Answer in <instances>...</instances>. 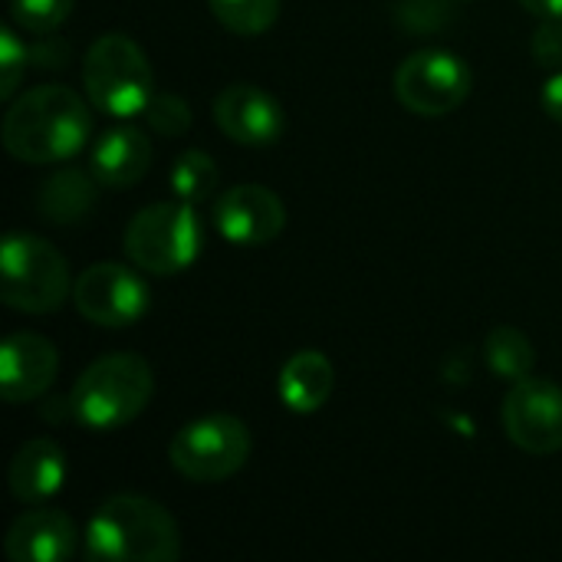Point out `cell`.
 <instances>
[{
    "label": "cell",
    "instance_id": "8fae6325",
    "mask_svg": "<svg viewBox=\"0 0 562 562\" xmlns=\"http://www.w3.org/2000/svg\"><path fill=\"white\" fill-rule=\"evenodd\" d=\"M211 221L227 244L263 247L286 227V207L277 191L263 184H237L214 198Z\"/></svg>",
    "mask_w": 562,
    "mask_h": 562
},
{
    "label": "cell",
    "instance_id": "e0dca14e",
    "mask_svg": "<svg viewBox=\"0 0 562 562\" xmlns=\"http://www.w3.org/2000/svg\"><path fill=\"white\" fill-rule=\"evenodd\" d=\"M277 389H280V402L290 412L313 415L329 402V395L336 389V369L323 352L303 349L283 362Z\"/></svg>",
    "mask_w": 562,
    "mask_h": 562
},
{
    "label": "cell",
    "instance_id": "5b68a950",
    "mask_svg": "<svg viewBox=\"0 0 562 562\" xmlns=\"http://www.w3.org/2000/svg\"><path fill=\"white\" fill-rule=\"evenodd\" d=\"M72 277L66 257L43 237L16 231L0 247V296L10 310L43 316L66 303Z\"/></svg>",
    "mask_w": 562,
    "mask_h": 562
},
{
    "label": "cell",
    "instance_id": "4fadbf2b",
    "mask_svg": "<svg viewBox=\"0 0 562 562\" xmlns=\"http://www.w3.org/2000/svg\"><path fill=\"white\" fill-rule=\"evenodd\" d=\"M59 372L56 346L40 333H13L0 346V395L10 405L33 402L49 392Z\"/></svg>",
    "mask_w": 562,
    "mask_h": 562
},
{
    "label": "cell",
    "instance_id": "9a60e30c",
    "mask_svg": "<svg viewBox=\"0 0 562 562\" xmlns=\"http://www.w3.org/2000/svg\"><path fill=\"white\" fill-rule=\"evenodd\" d=\"M151 158H155L151 138L138 125H115L95 138L89 155V171L102 188H128L148 175Z\"/></svg>",
    "mask_w": 562,
    "mask_h": 562
},
{
    "label": "cell",
    "instance_id": "cb8c5ba5",
    "mask_svg": "<svg viewBox=\"0 0 562 562\" xmlns=\"http://www.w3.org/2000/svg\"><path fill=\"white\" fill-rule=\"evenodd\" d=\"M26 63H30V49L26 43L16 36L13 26H3L0 30V99L10 102L20 89V79L26 72Z\"/></svg>",
    "mask_w": 562,
    "mask_h": 562
},
{
    "label": "cell",
    "instance_id": "603a6c76",
    "mask_svg": "<svg viewBox=\"0 0 562 562\" xmlns=\"http://www.w3.org/2000/svg\"><path fill=\"white\" fill-rule=\"evenodd\" d=\"M145 122L165 138H181L191 128V105L178 92H155L145 109Z\"/></svg>",
    "mask_w": 562,
    "mask_h": 562
},
{
    "label": "cell",
    "instance_id": "d4e9b609",
    "mask_svg": "<svg viewBox=\"0 0 562 562\" xmlns=\"http://www.w3.org/2000/svg\"><path fill=\"white\" fill-rule=\"evenodd\" d=\"M533 59L547 69H560L562 66V20H543L530 40Z\"/></svg>",
    "mask_w": 562,
    "mask_h": 562
},
{
    "label": "cell",
    "instance_id": "44dd1931",
    "mask_svg": "<svg viewBox=\"0 0 562 562\" xmlns=\"http://www.w3.org/2000/svg\"><path fill=\"white\" fill-rule=\"evenodd\" d=\"M217 23L237 36H260L280 16V0H207Z\"/></svg>",
    "mask_w": 562,
    "mask_h": 562
},
{
    "label": "cell",
    "instance_id": "7a4b0ae2",
    "mask_svg": "<svg viewBox=\"0 0 562 562\" xmlns=\"http://www.w3.org/2000/svg\"><path fill=\"white\" fill-rule=\"evenodd\" d=\"M82 540L86 557L95 562H175L181 557L175 517L138 494H119L99 504Z\"/></svg>",
    "mask_w": 562,
    "mask_h": 562
},
{
    "label": "cell",
    "instance_id": "5bb4252c",
    "mask_svg": "<svg viewBox=\"0 0 562 562\" xmlns=\"http://www.w3.org/2000/svg\"><path fill=\"white\" fill-rule=\"evenodd\" d=\"M3 550L13 562H66L79 550V530L63 510L33 507L10 524Z\"/></svg>",
    "mask_w": 562,
    "mask_h": 562
},
{
    "label": "cell",
    "instance_id": "52a82bcc",
    "mask_svg": "<svg viewBox=\"0 0 562 562\" xmlns=\"http://www.w3.org/2000/svg\"><path fill=\"white\" fill-rule=\"evenodd\" d=\"M250 431L234 415H204L184 425L168 448L171 468L194 484H217L234 477L250 458Z\"/></svg>",
    "mask_w": 562,
    "mask_h": 562
},
{
    "label": "cell",
    "instance_id": "ba28073f",
    "mask_svg": "<svg viewBox=\"0 0 562 562\" xmlns=\"http://www.w3.org/2000/svg\"><path fill=\"white\" fill-rule=\"evenodd\" d=\"M395 99L425 119H438L464 105L474 89L471 66L448 49H418L405 56L395 69Z\"/></svg>",
    "mask_w": 562,
    "mask_h": 562
},
{
    "label": "cell",
    "instance_id": "3957f363",
    "mask_svg": "<svg viewBox=\"0 0 562 562\" xmlns=\"http://www.w3.org/2000/svg\"><path fill=\"white\" fill-rule=\"evenodd\" d=\"M155 395V372L135 352H112L95 359L69 392L72 418L95 435L132 425Z\"/></svg>",
    "mask_w": 562,
    "mask_h": 562
},
{
    "label": "cell",
    "instance_id": "484cf974",
    "mask_svg": "<svg viewBox=\"0 0 562 562\" xmlns=\"http://www.w3.org/2000/svg\"><path fill=\"white\" fill-rule=\"evenodd\" d=\"M540 99H543V112L562 125V69L543 82V95Z\"/></svg>",
    "mask_w": 562,
    "mask_h": 562
},
{
    "label": "cell",
    "instance_id": "30bf717a",
    "mask_svg": "<svg viewBox=\"0 0 562 562\" xmlns=\"http://www.w3.org/2000/svg\"><path fill=\"white\" fill-rule=\"evenodd\" d=\"M504 431L507 438L537 458L562 451V389L547 379H520L504 398Z\"/></svg>",
    "mask_w": 562,
    "mask_h": 562
},
{
    "label": "cell",
    "instance_id": "277c9868",
    "mask_svg": "<svg viewBox=\"0 0 562 562\" xmlns=\"http://www.w3.org/2000/svg\"><path fill=\"white\" fill-rule=\"evenodd\" d=\"M82 89L95 112L125 122L145 115L155 99V72L132 36L102 33L82 56Z\"/></svg>",
    "mask_w": 562,
    "mask_h": 562
},
{
    "label": "cell",
    "instance_id": "d6986e66",
    "mask_svg": "<svg viewBox=\"0 0 562 562\" xmlns=\"http://www.w3.org/2000/svg\"><path fill=\"white\" fill-rule=\"evenodd\" d=\"M484 359H487V369L504 382H520V379L533 375V366H537L533 342L517 326L491 329V336L484 342Z\"/></svg>",
    "mask_w": 562,
    "mask_h": 562
},
{
    "label": "cell",
    "instance_id": "2e32d148",
    "mask_svg": "<svg viewBox=\"0 0 562 562\" xmlns=\"http://www.w3.org/2000/svg\"><path fill=\"white\" fill-rule=\"evenodd\" d=\"M66 474V451L53 438H33L16 448L7 471V484L20 504H43L63 491Z\"/></svg>",
    "mask_w": 562,
    "mask_h": 562
},
{
    "label": "cell",
    "instance_id": "4316f807",
    "mask_svg": "<svg viewBox=\"0 0 562 562\" xmlns=\"http://www.w3.org/2000/svg\"><path fill=\"white\" fill-rule=\"evenodd\" d=\"M520 3L540 20H562V0H520Z\"/></svg>",
    "mask_w": 562,
    "mask_h": 562
},
{
    "label": "cell",
    "instance_id": "8992f818",
    "mask_svg": "<svg viewBox=\"0 0 562 562\" xmlns=\"http://www.w3.org/2000/svg\"><path fill=\"white\" fill-rule=\"evenodd\" d=\"M204 244V227L198 221L194 204L188 201H158L142 207L122 237L132 263L155 277H175L188 270Z\"/></svg>",
    "mask_w": 562,
    "mask_h": 562
},
{
    "label": "cell",
    "instance_id": "6da1fadb",
    "mask_svg": "<svg viewBox=\"0 0 562 562\" xmlns=\"http://www.w3.org/2000/svg\"><path fill=\"white\" fill-rule=\"evenodd\" d=\"M92 135L86 99L59 82L33 86L10 99L3 115V148L23 165H53L79 155Z\"/></svg>",
    "mask_w": 562,
    "mask_h": 562
},
{
    "label": "cell",
    "instance_id": "ac0fdd59",
    "mask_svg": "<svg viewBox=\"0 0 562 562\" xmlns=\"http://www.w3.org/2000/svg\"><path fill=\"white\" fill-rule=\"evenodd\" d=\"M95 198H99V181L92 171L59 168L43 181L36 204L49 224H79L95 207Z\"/></svg>",
    "mask_w": 562,
    "mask_h": 562
},
{
    "label": "cell",
    "instance_id": "9c48e42d",
    "mask_svg": "<svg viewBox=\"0 0 562 562\" xmlns=\"http://www.w3.org/2000/svg\"><path fill=\"white\" fill-rule=\"evenodd\" d=\"M72 303L92 326L125 329L148 313L151 290L132 267L92 263L72 283Z\"/></svg>",
    "mask_w": 562,
    "mask_h": 562
},
{
    "label": "cell",
    "instance_id": "7402d4cb",
    "mask_svg": "<svg viewBox=\"0 0 562 562\" xmlns=\"http://www.w3.org/2000/svg\"><path fill=\"white\" fill-rule=\"evenodd\" d=\"M72 7L76 0H10V16L16 30L46 36L69 20Z\"/></svg>",
    "mask_w": 562,
    "mask_h": 562
},
{
    "label": "cell",
    "instance_id": "ffe728a7",
    "mask_svg": "<svg viewBox=\"0 0 562 562\" xmlns=\"http://www.w3.org/2000/svg\"><path fill=\"white\" fill-rule=\"evenodd\" d=\"M168 188H171V194L178 201H188V204L207 201L217 191V165H214V158L207 151H201V148L181 151L175 158Z\"/></svg>",
    "mask_w": 562,
    "mask_h": 562
},
{
    "label": "cell",
    "instance_id": "7c38bea8",
    "mask_svg": "<svg viewBox=\"0 0 562 562\" xmlns=\"http://www.w3.org/2000/svg\"><path fill=\"white\" fill-rule=\"evenodd\" d=\"M214 122L231 142L244 148H270L286 132L283 105L267 89L250 82L224 86L214 95Z\"/></svg>",
    "mask_w": 562,
    "mask_h": 562
}]
</instances>
